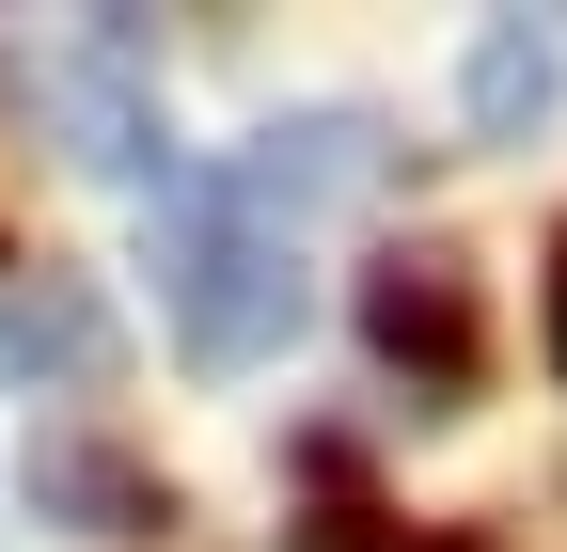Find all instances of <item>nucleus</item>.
I'll use <instances>...</instances> for the list:
<instances>
[{
  "label": "nucleus",
  "mask_w": 567,
  "mask_h": 552,
  "mask_svg": "<svg viewBox=\"0 0 567 552\" xmlns=\"http://www.w3.org/2000/svg\"><path fill=\"white\" fill-rule=\"evenodd\" d=\"M32 505H80L95 536H142V521H158V473H126V458H95V442H48V458H32Z\"/></svg>",
  "instance_id": "0eeeda50"
},
{
  "label": "nucleus",
  "mask_w": 567,
  "mask_h": 552,
  "mask_svg": "<svg viewBox=\"0 0 567 552\" xmlns=\"http://www.w3.org/2000/svg\"><path fill=\"white\" fill-rule=\"evenodd\" d=\"M32 95H48L63 126H80V159H95V174H142V190L174 174V126H158V80H142V63H126V32H111V17H95L80 48H48V63H32Z\"/></svg>",
  "instance_id": "7ed1b4c3"
},
{
  "label": "nucleus",
  "mask_w": 567,
  "mask_h": 552,
  "mask_svg": "<svg viewBox=\"0 0 567 552\" xmlns=\"http://www.w3.org/2000/svg\"><path fill=\"white\" fill-rule=\"evenodd\" d=\"M457 95H473V143H536V126L567 111V32L551 17H488Z\"/></svg>",
  "instance_id": "39448f33"
},
{
  "label": "nucleus",
  "mask_w": 567,
  "mask_h": 552,
  "mask_svg": "<svg viewBox=\"0 0 567 552\" xmlns=\"http://www.w3.org/2000/svg\"><path fill=\"white\" fill-rule=\"evenodd\" d=\"M111 364H126V331H111V300L80 285V268L0 285V379H32V395H95Z\"/></svg>",
  "instance_id": "20e7f679"
},
{
  "label": "nucleus",
  "mask_w": 567,
  "mask_h": 552,
  "mask_svg": "<svg viewBox=\"0 0 567 552\" xmlns=\"http://www.w3.org/2000/svg\"><path fill=\"white\" fill-rule=\"evenodd\" d=\"M551 379H567V285H551Z\"/></svg>",
  "instance_id": "6e6552de"
},
{
  "label": "nucleus",
  "mask_w": 567,
  "mask_h": 552,
  "mask_svg": "<svg viewBox=\"0 0 567 552\" xmlns=\"http://www.w3.org/2000/svg\"><path fill=\"white\" fill-rule=\"evenodd\" d=\"M158 300L205 379H252L300 331V222L237 205V174H158Z\"/></svg>",
  "instance_id": "f257e3e1"
},
{
  "label": "nucleus",
  "mask_w": 567,
  "mask_h": 552,
  "mask_svg": "<svg viewBox=\"0 0 567 552\" xmlns=\"http://www.w3.org/2000/svg\"><path fill=\"white\" fill-rule=\"evenodd\" d=\"M379 143H363V111H300V126H268V143L237 159V205H268V222H300V190H347Z\"/></svg>",
  "instance_id": "423d86ee"
},
{
  "label": "nucleus",
  "mask_w": 567,
  "mask_h": 552,
  "mask_svg": "<svg viewBox=\"0 0 567 552\" xmlns=\"http://www.w3.org/2000/svg\"><path fill=\"white\" fill-rule=\"evenodd\" d=\"M363 348L425 395V410H457L488 379V300H473V268L457 253H379L363 268Z\"/></svg>",
  "instance_id": "f03ea898"
}]
</instances>
